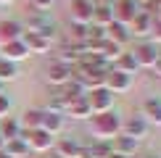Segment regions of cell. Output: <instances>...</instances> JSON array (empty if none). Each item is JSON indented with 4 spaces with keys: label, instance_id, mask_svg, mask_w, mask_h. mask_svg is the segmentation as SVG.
<instances>
[{
    "label": "cell",
    "instance_id": "11",
    "mask_svg": "<svg viewBox=\"0 0 161 158\" xmlns=\"http://www.w3.org/2000/svg\"><path fill=\"white\" fill-rule=\"evenodd\" d=\"M140 11L143 8H140L135 0H114V21H122V24L130 26L132 18H135Z\"/></svg>",
    "mask_w": 161,
    "mask_h": 158
},
{
    "label": "cell",
    "instance_id": "22",
    "mask_svg": "<svg viewBox=\"0 0 161 158\" xmlns=\"http://www.w3.org/2000/svg\"><path fill=\"white\" fill-rule=\"evenodd\" d=\"M111 69L122 71V74L132 76V79H135V76L140 74V66H137V61H135V55H132V53H122V55H119L116 61L111 63Z\"/></svg>",
    "mask_w": 161,
    "mask_h": 158
},
{
    "label": "cell",
    "instance_id": "5",
    "mask_svg": "<svg viewBox=\"0 0 161 158\" xmlns=\"http://www.w3.org/2000/svg\"><path fill=\"white\" fill-rule=\"evenodd\" d=\"M132 84H135V79L127 76V74H122V71H116V69H108V71H106L103 87L108 90V92H114V95H124V92H130Z\"/></svg>",
    "mask_w": 161,
    "mask_h": 158
},
{
    "label": "cell",
    "instance_id": "16",
    "mask_svg": "<svg viewBox=\"0 0 161 158\" xmlns=\"http://www.w3.org/2000/svg\"><path fill=\"white\" fill-rule=\"evenodd\" d=\"M148 121V127H161V97L151 95L143 100V113H140Z\"/></svg>",
    "mask_w": 161,
    "mask_h": 158
},
{
    "label": "cell",
    "instance_id": "28",
    "mask_svg": "<svg viewBox=\"0 0 161 158\" xmlns=\"http://www.w3.org/2000/svg\"><path fill=\"white\" fill-rule=\"evenodd\" d=\"M19 76H21L19 66H16V63H11V61H5V58H0V82L8 84V82H16Z\"/></svg>",
    "mask_w": 161,
    "mask_h": 158
},
{
    "label": "cell",
    "instance_id": "39",
    "mask_svg": "<svg viewBox=\"0 0 161 158\" xmlns=\"http://www.w3.org/2000/svg\"><path fill=\"white\" fill-rule=\"evenodd\" d=\"M3 92H5V84H3V82H0V95H3Z\"/></svg>",
    "mask_w": 161,
    "mask_h": 158
},
{
    "label": "cell",
    "instance_id": "30",
    "mask_svg": "<svg viewBox=\"0 0 161 158\" xmlns=\"http://www.w3.org/2000/svg\"><path fill=\"white\" fill-rule=\"evenodd\" d=\"M29 5H32L37 13H48L50 5H56V0H29Z\"/></svg>",
    "mask_w": 161,
    "mask_h": 158
},
{
    "label": "cell",
    "instance_id": "21",
    "mask_svg": "<svg viewBox=\"0 0 161 158\" xmlns=\"http://www.w3.org/2000/svg\"><path fill=\"white\" fill-rule=\"evenodd\" d=\"M106 40H111V42H116V45H124L130 42V26L127 24H122V21H111L108 26H106Z\"/></svg>",
    "mask_w": 161,
    "mask_h": 158
},
{
    "label": "cell",
    "instance_id": "35",
    "mask_svg": "<svg viewBox=\"0 0 161 158\" xmlns=\"http://www.w3.org/2000/svg\"><path fill=\"white\" fill-rule=\"evenodd\" d=\"M0 158H13V155H8V150L3 148V150H0Z\"/></svg>",
    "mask_w": 161,
    "mask_h": 158
},
{
    "label": "cell",
    "instance_id": "37",
    "mask_svg": "<svg viewBox=\"0 0 161 158\" xmlns=\"http://www.w3.org/2000/svg\"><path fill=\"white\" fill-rule=\"evenodd\" d=\"M135 3H137V5H140V3H145V5H148V3H151V0H135Z\"/></svg>",
    "mask_w": 161,
    "mask_h": 158
},
{
    "label": "cell",
    "instance_id": "26",
    "mask_svg": "<svg viewBox=\"0 0 161 158\" xmlns=\"http://www.w3.org/2000/svg\"><path fill=\"white\" fill-rule=\"evenodd\" d=\"M40 121H42V108H26L21 118H19V124H21L24 132H35L40 129Z\"/></svg>",
    "mask_w": 161,
    "mask_h": 158
},
{
    "label": "cell",
    "instance_id": "1",
    "mask_svg": "<svg viewBox=\"0 0 161 158\" xmlns=\"http://www.w3.org/2000/svg\"><path fill=\"white\" fill-rule=\"evenodd\" d=\"M90 134L92 140L100 142H111L116 134H122V116L116 111H103V113H92L90 118Z\"/></svg>",
    "mask_w": 161,
    "mask_h": 158
},
{
    "label": "cell",
    "instance_id": "15",
    "mask_svg": "<svg viewBox=\"0 0 161 158\" xmlns=\"http://www.w3.org/2000/svg\"><path fill=\"white\" fill-rule=\"evenodd\" d=\"M151 29H153V16L148 11H140L130 24V37H137V40H145L151 37Z\"/></svg>",
    "mask_w": 161,
    "mask_h": 158
},
{
    "label": "cell",
    "instance_id": "8",
    "mask_svg": "<svg viewBox=\"0 0 161 158\" xmlns=\"http://www.w3.org/2000/svg\"><path fill=\"white\" fill-rule=\"evenodd\" d=\"M21 137L29 142V150H35V153H50L53 142H56V137L48 134V132H42V129H35V132H24L21 129Z\"/></svg>",
    "mask_w": 161,
    "mask_h": 158
},
{
    "label": "cell",
    "instance_id": "42",
    "mask_svg": "<svg viewBox=\"0 0 161 158\" xmlns=\"http://www.w3.org/2000/svg\"><path fill=\"white\" fill-rule=\"evenodd\" d=\"M53 158H56V155H53Z\"/></svg>",
    "mask_w": 161,
    "mask_h": 158
},
{
    "label": "cell",
    "instance_id": "20",
    "mask_svg": "<svg viewBox=\"0 0 161 158\" xmlns=\"http://www.w3.org/2000/svg\"><path fill=\"white\" fill-rule=\"evenodd\" d=\"M66 116H71L74 121H90L92 118V108L90 103L85 100V97H77V100H71L66 105Z\"/></svg>",
    "mask_w": 161,
    "mask_h": 158
},
{
    "label": "cell",
    "instance_id": "38",
    "mask_svg": "<svg viewBox=\"0 0 161 158\" xmlns=\"http://www.w3.org/2000/svg\"><path fill=\"white\" fill-rule=\"evenodd\" d=\"M5 148V140H3V137H0V150H3Z\"/></svg>",
    "mask_w": 161,
    "mask_h": 158
},
{
    "label": "cell",
    "instance_id": "9",
    "mask_svg": "<svg viewBox=\"0 0 161 158\" xmlns=\"http://www.w3.org/2000/svg\"><path fill=\"white\" fill-rule=\"evenodd\" d=\"M148 121H145L143 116H127V118H122V134H127V137H132V140H137V142H143L145 137H148Z\"/></svg>",
    "mask_w": 161,
    "mask_h": 158
},
{
    "label": "cell",
    "instance_id": "40",
    "mask_svg": "<svg viewBox=\"0 0 161 158\" xmlns=\"http://www.w3.org/2000/svg\"><path fill=\"white\" fill-rule=\"evenodd\" d=\"M108 158H122V155H116V153H111V155H108Z\"/></svg>",
    "mask_w": 161,
    "mask_h": 158
},
{
    "label": "cell",
    "instance_id": "2",
    "mask_svg": "<svg viewBox=\"0 0 161 158\" xmlns=\"http://www.w3.org/2000/svg\"><path fill=\"white\" fill-rule=\"evenodd\" d=\"M24 29H29V32H37V34H42L45 40H50V42H56V37H58V24L53 21V16L50 13H32L29 18H26V26Z\"/></svg>",
    "mask_w": 161,
    "mask_h": 158
},
{
    "label": "cell",
    "instance_id": "18",
    "mask_svg": "<svg viewBox=\"0 0 161 158\" xmlns=\"http://www.w3.org/2000/svg\"><path fill=\"white\" fill-rule=\"evenodd\" d=\"M40 129L48 132V134H61V132L66 129V116L61 113H53V111H42V121H40Z\"/></svg>",
    "mask_w": 161,
    "mask_h": 158
},
{
    "label": "cell",
    "instance_id": "24",
    "mask_svg": "<svg viewBox=\"0 0 161 158\" xmlns=\"http://www.w3.org/2000/svg\"><path fill=\"white\" fill-rule=\"evenodd\" d=\"M58 95H61L66 103H71V100H77V97H85V95H87V90H85V84H82V82H77V79L71 76L69 82H66L64 87L58 90Z\"/></svg>",
    "mask_w": 161,
    "mask_h": 158
},
{
    "label": "cell",
    "instance_id": "29",
    "mask_svg": "<svg viewBox=\"0 0 161 158\" xmlns=\"http://www.w3.org/2000/svg\"><path fill=\"white\" fill-rule=\"evenodd\" d=\"M11 111H13V100H11V95H0V118H5V116H11Z\"/></svg>",
    "mask_w": 161,
    "mask_h": 158
},
{
    "label": "cell",
    "instance_id": "32",
    "mask_svg": "<svg viewBox=\"0 0 161 158\" xmlns=\"http://www.w3.org/2000/svg\"><path fill=\"white\" fill-rule=\"evenodd\" d=\"M151 71H153V76H158V79H161V55H158V61L151 66Z\"/></svg>",
    "mask_w": 161,
    "mask_h": 158
},
{
    "label": "cell",
    "instance_id": "34",
    "mask_svg": "<svg viewBox=\"0 0 161 158\" xmlns=\"http://www.w3.org/2000/svg\"><path fill=\"white\" fill-rule=\"evenodd\" d=\"M143 158H161V153H145Z\"/></svg>",
    "mask_w": 161,
    "mask_h": 158
},
{
    "label": "cell",
    "instance_id": "6",
    "mask_svg": "<svg viewBox=\"0 0 161 158\" xmlns=\"http://www.w3.org/2000/svg\"><path fill=\"white\" fill-rule=\"evenodd\" d=\"M114 92H108L106 87H95V90H87V95H85V100L90 103V108H92V113H103V111H111L114 108Z\"/></svg>",
    "mask_w": 161,
    "mask_h": 158
},
{
    "label": "cell",
    "instance_id": "4",
    "mask_svg": "<svg viewBox=\"0 0 161 158\" xmlns=\"http://www.w3.org/2000/svg\"><path fill=\"white\" fill-rule=\"evenodd\" d=\"M98 0H71L69 5V21L79 26H90L92 24V11H95Z\"/></svg>",
    "mask_w": 161,
    "mask_h": 158
},
{
    "label": "cell",
    "instance_id": "7",
    "mask_svg": "<svg viewBox=\"0 0 161 158\" xmlns=\"http://www.w3.org/2000/svg\"><path fill=\"white\" fill-rule=\"evenodd\" d=\"M132 55H135L140 69H151V66L158 61V45H153L151 40H140L135 45V50H132Z\"/></svg>",
    "mask_w": 161,
    "mask_h": 158
},
{
    "label": "cell",
    "instance_id": "25",
    "mask_svg": "<svg viewBox=\"0 0 161 158\" xmlns=\"http://www.w3.org/2000/svg\"><path fill=\"white\" fill-rule=\"evenodd\" d=\"M0 137H3L5 142H8V140H16V137H21V124H19L16 116L0 118Z\"/></svg>",
    "mask_w": 161,
    "mask_h": 158
},
{
    "label": "cell",
    "instance_id": "41",
    "mask_svg": "<svg viewBox=\"0 0 161 158\" xmlns=\"http://www.w3.org/2000/svg\"><path fill=\"white\" fill-rule=\"evenodd\" d=\"M24 3H29V0H24Z\"/></svg>",
    "mask_w": 161,
    "mask_h": 158
},
{
    "label": "cell",
    "instance_id": "14",
    "mask_svg": "<svg viewBox=\"0 0 161 158\" xmlns=\"http://www.w3.org/2000/svg\"><path fill=\"white\" fill-rule=\"evenodd\" d=\"M0 58H5V61H11V63H21L29 58V50H26V45L21 42V40H13V42H5V45H0Z\"/></svg>",
    "mask_w": 161,
    "mask_h": 158
},
{
    "label": "cell",
    "instance_id": "19",
    "mask_svg": "<svg viewBox=\"0 0 161 158\" xmlns=\"http://www.w3.org/2000/svg\"><path fill=\"white\" fill-rule=\"evenodd\" d=\"M111 21H114V3H108V0H98L95 11H92V26L106 29Z\"/></svg>",
    "mask_w": 161,
    "mask_h": 158
},
{
    "label": "cell",
    "instance_id": "33",
    "mask_svg": "<svg viewBox=\"0 0 161 158\" xmlns=\"http://www.w3.org/2000/svg\"><path fill=\"white\" fill-rule=\"evenodd\" d=\"M153 21H161V8H156V13H153Z\"/></svg>",
    "mask_w": 161,
    "mask_h": 158
},
{
    "label": "cell",
    "instance_id": "31",
    "mask_svg": "<svg viewBox=\"0 0 161 158\" xmlns=\"http://www.w3.org/2000/svg\"><path fill=\"white\" fill-rule=\"evenodd\" d=\"M151 42H153V45H161V21H153V29H151Z\"/></svg>",
    "mask_w": 161,
    "mask_h": 158
},
{
    "label": "cell",
    "instance_id": "3",
    "mask_svg": "<svg viewBox=\"0 0 161 158\" xmlns=\"http://www.w3.org/2000/svg\"><path fill=\"white\" fill-rule=\"evenodd\" d=\"M42 76H45V84H50V87H58L61 90L66 82H69L71 76H74V69L71 66H66V63H61V61H53L45 66V71H42Z\"/></svg>",
    "mask_w": 161,
    "mask_h": 158
},
{
    "label": "cell",
    "instance_id": "36",
    "mask_svg": "<svg viewBox=\"0 0 161 158\" xmlns=\"http://www.w3.org/2000/svg\"><path fill=\"white\" fill-rule=\"evenodd\" d=\"M13 3V0H0V5H11Z\"/></svg>",
    "mask_w": 161,
    "mask_h": 158
},
{
    "label": "cell",
    "instance_id": "17",
    "mask_svg": "<svg viewBox=\"0 0 161 158\" xmlns=\"http://www.w3.org/2000/svg\"><path fill=\"white\" fill-rule=\"evenodd\" d=\"M24 34V24L16 18H0V45L13 42V40H21Z\"/></svg>",
    "mask_w": 161,
    "mask_h": 158
},
{
    "label": "cell",
    "instance_id": "27",
    "mask_svg": "<svg viewBox=\"0 0 161 158\" xmlns=\"http://www.w3.org/2000/svg\"><path fill=\"white\" fill-rule=\"evenodd\" d=\"M5 150H8V155H13V158H24V155L32 153V150H29V142H26L24 137L8 140V142H5Z\"/></svg>",
    "mask_w": 161,
    "mask_h": 158
},
{
    "label": "cell",
    "instance_id": "13",
    "mask_svg": "<svg viewBox=\"0 0 161 158\" xmlns=\"http://www.w3.org/2000/svg\"><path fill=\"white\" fill-rule=\"evenodd\" d=\"M111 153H116L122 158H135L140 153V142L132 140V137H127V134H116L111 140Z\"/></svg>",
    "mask_w": 161,
    "mask_h": 158
},
{
    "label": "cell",
    "instance_id": "23",
    "mask_svg": "<svg viewBox=\"0 0 161 158\" xmlns=\"http://www.w3.org/2000/svg\"><path fill=\"white\" fill-rule=\"evenodd\" d=\"M108 155H111V142H100V140L82 145V150H79V158H108Z\"/></svg>",
    "mask_w": 161,
    "mask_h": 158
},
{
    "label": "cell",
    "instance_id": "12",
    "mask_svg": "<svg viewBox=\"0 0 161 158\" xmlns=\"http://www.w3.org/2000/svg\"><path fill=\"white\" fill-rule=\"evenodd\" d=\"M79 150H82V142L77 137H58L53 142V155L56 158H79Z\"/></svg>",
    "mask_w": 161,
    "mask_h": 158
},
{
    "label": "cell",
    "instance_id": "10",
    "mask_svg": "<svg viewBox=\"0 0 161 158\" xmlns=\"http://www.w3.org/2000/svg\"><path fill=\"white\" fill-rule=\"evenodd\" d=\"M21 42L26 45L29 55H48V53H50V48H53V42H50V40H45L42 34H37V32H29V29H24Z\"/></svg>",
    "mask_w": 161,
    "mask_h": 158
}]
</instances>
